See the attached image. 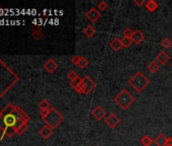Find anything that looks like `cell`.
<instances>
[{"label": "cell", "mask_w": 172, "mask_h": 146, "mask_svg": "<svg viewBox=\"0 0 172 146\" xmlns=\"http://www.w3.org/2000/svg\"><path fill=\"white\" fill-rule=\"evenodd\" d=\"M40 115H41L43 121L46 123V125L51 127L52 129L57 128L64 120L63 115L54 107H51V109L46 110V111H40Z\"/></svg>", "instance_id": "cell-1"}, {"label": "cell", "mask_w": 172, "mask_h": 146, "mask_svg": "<svg viewBox=\"0 0 172 146\" xmlns=\"http://www.w3.org/2000/svg\"><path fill=\"white\" fill-rule=\"evenodd\" d=\"M129 84L136 92H142L150 84V79L142 71H138L129 79Z\"/></svg>", "instance_id": "cell-2"}, {"label": "cell", "mask_w": 172, "mask_h": 146, "mask_svg": "<svg viewBox=\"0 0 172 146\" xmlns=\"http://www.w3.org/2000/svg\"><path fill=\"white\" fill-rule=\"evenodd\" d=\"M113 101L119 105L122 110H128L132 105L135 103V97L129 92L127 89L120 90L113 98Z\"/></svg>", "instance_id": "cell-3"}, {"label": "cell", "mask_w": 172, "mask_h": 146, "mask_svg": "<svg viewBox=\"0 0 172 146\" xmlns=\"http://www.w3.org/2000/svg\"><path fill=\"white\" fill-rule=\"evenodd\" d=\"M82 86H83V93L84 94H89L92 91L96 84L93 81L92 78H90L88 75H84L82 77Z\"/></svg>", "instance_id": "cell-4"}, {"label": "cell", "mask_w": 172, "mask_h": 146, "mask_svg": "<svg viewBox=\"0 0 172 146\" xmlns=\"http://www.w3.org/2000/svg\"><path fill=\"white\" fill-rule=\"evenodd\" d=\"M104 122L109 128H111V129H115V128L120 124V118L115 114L111 113V114H108L107 117H105Z\"/></svg>", "instance_id": "cell-5"}, {"label": "cell", "mask_w": 172, "mask_h": 146, "mask_svg": "<svg viewBox=\"0 0 172 146\" xmlns=\"http://www.w3.org/2000/svg\"><path fill=\"white\" fill-rule=\"evenodd\" d=\"M85 16H86L87 19L90 21V23H96V21L100 18L101 14L96 8H95V7H91L88 11L86 12Z\"/></svg>", "instance_id": "cell-6"}, {"label": "cell", "mask_w": 172, "mask_h": 146, "mask_svg": "<svg viewBox=\"0 0 172 146\" xmlns=\"http://www.w3.org/2000/svg\"><path fill=\"white\" fill-rule=\"evenodd\" d=\"M91 115H92V117L95 120L101 121V120L107 116V111H105L101 105H96V107L92 110V112H91Z\"/></svg>", "instance_id": "cell-7"}, {"label": "cell", "mask_w": 172, "mask_h": 146, "mask_svg": "<svg viewBox=\"0 0 172 146\" xmlns=\"http://www.w3.org/2000/svg\"><path fill=\"white\" fill-rule=\"evenodd\" d=\"M17 122H18L17 118L13 114H11V113L5 115V117L3 118V123H4V125L6 127H15L16 128L18 126Z\"/></svg>", "instance_id": "cell-8"}, {"label": "cell", "mask_w": 172, "mask_h": 146, "mask_svg": "<svg viewBox=\"0 0 172 146\" xmlns=\"http://www.w3.org/2000/svg\"><path fill=\"white\" fill-rule=\"evenodd\" d=\"M58 67H59V65L54 59H49L44 63V69L48 73H54L58 69Z\"/></svg>", "instance_id": "cell-9"}, {"label": "cell", "mask_w": 172, "mask_h": 146, "mask_svg": "<svg viewBox=\"0 0 172 146\" xmlns=\"http://www.w3.org/2000/svg\"><path fill=\"white\" fill-rule=\"evenodd\" d=\"M53 132H54V129H52L51 127H49L48 125H45L44 127H42L41 129L39 131V134L40 136H41L43 139H49V138L53 135Z\"/></svg>", "instance_id": "cell-10"}, {"label": "cell", "mask_w": 172, "mask_h": 146, "mask_svg": "<svg viewBox=\"0 0 172 146\" xmlns=\"http://www.w3.org/2000/svg\"><path fill=\"white\" fill-rule=\"evenodd\" d=\"M131 40H132V42L134 44H136V45H140V44L145 40V36L143 35V32L141 31L136 30V31H134V34L132 36Z\"/></svg>", "instance_id": "cell-11"}, {"label": "cell", "mask_w": 172, "mask_h": 146, "mask_svg": "<svg viewBox=\"0 0 172 146\" xmlns=\"http://www.w3.org/2000/svg\"><path fill=\"white\" fill-rule=\"evenodd\" d=\"M170 59L169 54L166 53L165 51H161V52L156 56V61L158 62L160 65H165Z\"/></svg>", "instance_id": "cell-12"}, {"label": "cell", "mask_w": 172, "mask_h": 146, "mask_svg": "<svg viewBox=\"0 0 172 146\" xmlns=\"http://www.w3.org/2000/svg\"><path fill=\"white\" fill-rule=\"evenodd\" d=\"M70 86L74 89L77 93H83V86H82V78H77L74 81H70Z\"/></svg>", "instance_id": "cell-13"}, {"label": "cell", "mask_w": 172, "mask_h": 146, "mask_svg": "<svg viewBox=\"0 0 172 146\" xmlns=\"http://www.w3.org/2000/svg\"><path fill=\"white\" fill-rule=\"evenodd\" d=\"M109 47L115 51V52H119V51L123 48L122 46V42H120V39L119 38H115L112 39L111 42H109Z\"/></svg>", "instance_id": "cell-14"}, {"label": "cell", "mask_w": 172, "mask_h": 146, "mask_svg": "<svg viewBox=\"0 0 172 146\" xmlns=\"http://www.w3.org/2000/svg\"><path fill=\"white\" fill-rule=\"evenodd\" d=\"M159 4L157 3L155 0H149V1L146 2L145 4V8L148 10L149 12H154L155 10L158 9Z\"/></svg>", "instance_id": "cell-15"}, {"label": "cell", "mask_w": 172, "mask_h": 146, "mask_svg": "<svg viewBox=\"0 0 172 146\" xmlns=\"http://www.w3.org/2000/svg\"><path fill=\"white\" fill-rule=\"evenodd\" d=\"M31 36L34 38L36 41H40L43 38V32L42 28L40 27H34L31 28Z\"/></svg>", "instance_id": "cell-16"}, {"label": "cell", "mask_w": 172, "mask_h": 146, "mask_svg": "<svg viewBox=\"0 0 172 146\" xmlns=\"http://www.w3.org/2000/svg\"><path fill=\"white\" fill-rule=\"evenodd\" d=\"M83 34L85 35L87 38H93L95 34H96V30H95L91 24L86 25V27L83 28Z\"/></svg>", "instance_id": "cell-17"}, {"label": "cell", "mask_w": 172, "mask_h": 146, "mask_svg": "<svg viewBox=\"0 0 172 146\" xmlns=\"http://www.w3.org/2000/svg\"><path fill=\"white\" fill-rule=\"evenodd\" d=\"M166 136L162 133L158 134L154 139V143L156 146H165V142H166Z\"/></svg>", "instance_id": "cell-18"}, {"label": "cell", "mask_w": 172, "mask_h": 146, "mask_svg": "<svg viewBox=\"0 0 172 146\" xmlns=\"http://www.w3.org/2000/svg\"><path fill=\"white\" fill-rule=\"evenodd\" d=\"M159 68H160V64L155 60L150 62V63L148 64V66H147V69L151 73H156L157 71L159 70Z\"/></svg>", "instance_id": "cell-19"}, {"label": "cell", "mask_w": 172, "mask_h": 146, "mask_svg": "<svg viewBox=\"0 0 172 146\" xmlns=\"http://www.w3.org/2000/svg\"><path fill=\"white\" fill-rule=\"evenodd\" d=\"M88 60L86 59L85 57H81L79 56V59H78V62L77 64H76V66H78L80 69H85L87 66H88Z\"/></svg>", "instance_id": "cell-20"}, {"label": "cell", "mask_w": 172, "mask_h": 146, "mask_svg": "<svg viewBox=\"0 0 172 146\" xmlns=\"http://www.w3.org/2000/svg\"><path fill=\"white\" fill-rule=\"evenodd\" d=\"M27 128H28V125H27V122H23V123H20L19 125H18L16 127V134L17 135H21V134H23L25 131L27 130Z\"/></svg>", "instance_id": "cell-21"}, {"label": "cell", "mask_w": 172, "mask_h": 146, "mask_svg": "<svg viewBox=\"0 0 172 146\" xmlns=\"http://www.w3.org/2000/svg\"><path fill=\"white\" fill-rule=\"evenodd\" d=\"M38 105H39V108H40V111H46V110L51 109V105H50V103L47 100H42L39 103Z\"/></svg>", "instance_id": "cell-22"}, {"label": "cell", "mask_w": 172, "mask_h": 146, "mask_svg": "<svg viewBox=\"0 0 172 146\" xmlns=\"http://www.w3.org/2000/svg\"><path fill=\"white\" fill-rule=\"evenodd\" d=\"M14 134H16V128L15 127H6V129L4 131V135L6 137H12Z\"/></svg>", "instance_id": "cell-23"}, {"label": "cell", "mask_w": 172, "mask_h": 146, "mask_svg": "<svg viewBox=\"0 0 172 146\" xmlns=\"http://www.w3.org/2000/svg\"><path fill=\"white\" fill-rule=\"evenodd\" d=\"M153 139L150 136H148V135H146V136H144L141 139V143L143 146H150L152 143H153Z\"/></svg>", "instance_id": "cell-24"}, {"label": "cell", "mask_w": 172, "mask_h": 146, "mask_svg": "<svg viewBox=\"0 0 172 146\" xmlns=\"http://www.w3.org/2000/svg\"><path fill=\"white\" fill-rule=\"evenodd\" d=\"M120 42H122V46L123 48H129V47H131V45L133 44V42H132V40L129 39V38H125V36H123L122 39H120Z\"/></svg>", "instance_id": "cell-25"}, {"label": "cell", "mask_w": 172, "mask_h": 146, "mask_svg": "<svg viewBox=\"0 0 172 146\" xmlns=\"http://www.w3.org/2000/svg\"><path fill=\"white\" fill-rule=\"evenodd\" d=\"M161 46L163 47L164 49H168L170 48V47L172 46V42L171 40L169 38H164L162 41H161Z\"/></svg>", "instance_id": "cell-26"}, {"label": "cell", "mask_w": 172, "mask_h": 146, "mask_svg": "<svg viewBox=\"0 0 172 146\" xmlns=\"http://www.w3.org/2000/svg\"><path fill=\"white\" fill-rule=\"evenodd\" d=\"M68 79L70 80V81H74V80H76L77 78H79V75H78V73L74 71V70H71L70 72L68 73Z\"/></svg>", "instance_id": "cell-27"}, {"label": "cell", "mask_w": 172, "mask_h": 146, "mask_svg": "<svg viewBox=\"0 0 172 146\" xmlns=\"http://www.w3.org/2000/svg\"><path fill=\"white\" fill-rule=\"evenodd\" d=\"M133 34H134V31L132 30L131 28H126L125 30H124V32H123V36H125V38H129V39L132 38Z\"/></svg>", "instance_id": "cell-28"}, {"label": "cell", "mask_w": 172, "mask_h": 146, "mask_svg": "<svg viewBox=\"0 0 172 146\" xmlns=\"http://www.w3.org/2000/svg\"><path fill=\"white\" fill-rule=\"evenodd\" d=\"M97 7H98V9L101 10V11H104V10L107 9L108 4L105 1H103V0H101V1H99L97 3Z\"/></svg>", "instance_id": "cell-29"}, {"label": "cell", "mask_w": 172, "mask_h": 146, "mask_svg": "<svg viewBox=\"0 0 172 146\" xmlns=\"http://www.w3.org/2000/svg\"><path fill=\"white\" fill-rule=\"evenodd\" d=\"M134 3L138 6H143L146 4V1L145 0H140V1H138V0H134Z\"/></svg>", "instance_id": "cell-30"}, {"label": "cell", "mask_w": 172, "mask_h": 146, "mask_svg": "<svg viewBox=\"0 0 172 146\" xmlns=\"http://www.w3.org/2000/svg\"><path fill=\"white\" fill-rule=\"evenodd\" d=\"M78 59H79V56H78V55H75V56H73L72 59H71L72 63L76 65V64H77V62H78Z\"/></svg>", "instance_id": "cell-31"}, {"label": "cell", "mask_w": 172, "mask_h": 146, "mask_svg": "<svg viewBox=\"0 0 172 146\" xmlns=\"http://www.w3.org/2000/svg\"><path fill=\"white\" fill-rule=\"evenodd\" d=\"M165 146H172V138L171 137H167L166 138Z\"/></svg>", "instance_id": "cell-32"}, {"label": "cell", "mask_w": 172, "mask_h": 146, "mask_svg": "<svg viewBox=\"0 0 172 146\" xmlns=\"http://www.w3.org/2000/svg\"><path fill=\"white\" fill-rule=\"evenodd\" d=\"M2 115H3V114H2V112H1V111H0V119H1V118H2Z\"/></svg>", "instance_id": "cell-33"}, {"label": "cell", "mask_w": 172, "mask_h": 146, "mask_svg": "<svg viewBox=\"0 0 172 146\" xmlns=\"http://www.w3.org/2000/svg\"><path fill=\"white\" fill-rule=\"evenodd\" d=\"M170 66H171V68H172V62H171V65H170Z\"/></svg>", "instance_id": "cell-34"}]
</instances>
